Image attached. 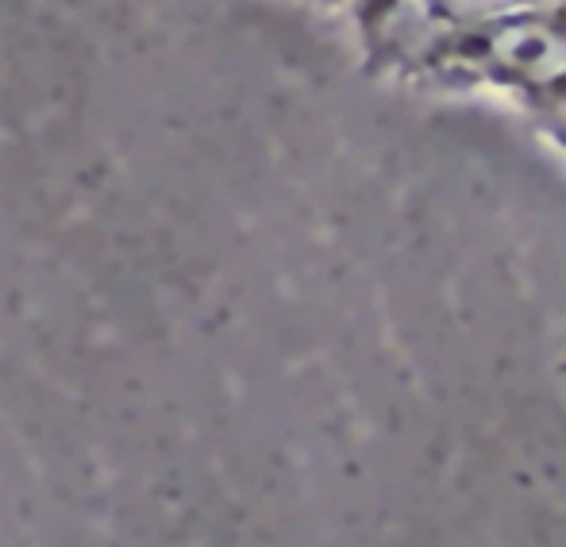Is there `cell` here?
I'll return each instance as SVG.
<instances>
[{
  "mask_svg": "<svg viewBox=\"0 0 566 547\" xmlns=\"http://www.w3.org/2000/svg\"><path fill=\"white\" fill-rule=\"evenodd\" d=\"M485 66L528 85H555L566 77V31L544 15L516 12L497 20L485 35Z\"/></svg>",
  "mask_w": 566,
  "mask_h": 547,
  "instance_id": "obj_1",
  "label": "cell"
},
{
  "mask_svg": "<svg viewBox=\"0 0 566 547\" xmlns=\"http://www.w3.org/2000/svg\"><path fill=\"white\" fill-rule=\"evenodd\" d=\"M528 0H432L436 12L459 23H497L516 15Z\"/></svg>",
  "mask_w": 566,
  "mask_h": 547,
  "instance_id": "obj_2",
  "label": "cell"
}]
</instances>
